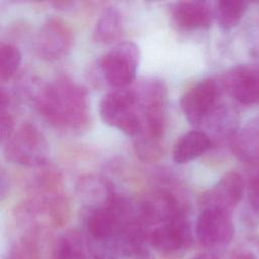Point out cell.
I'll list each match as a JSON object with an SVG mask.
<instances>
[{
    "instance_id": "10",
    "label": "cell",
    "mask_w": 259,
    "mask_h": 259,
    "mask_svg": "<svg viewBox=\"0 0 259 259\" xmlns=\"http://www.w3.org/2000/svg\"><path fill=\"white\" fill-rule=\"evenodd\" d=\"M151 246L164 255H175L186 250L192 243L191 228L185 217L155 227L148 232Z\"/></svg>"
},
{
    "instance_id": "27",
    "label": "cell",
    "mask_w": 259,
    "mask_h": 259,
    "mask_svg": "<svg viewBox=\"0 0 259 259\" xmlns=\"http://www.w3.org/2000/svg\"><path fill=\"white\" fill-rule=\"evenodd\" d=\"M190 259H219V258H217L214 255H211V254L199 253V254H196L195 256L191 257Z\"/></svg>"
},
{
    "instance_id": "7",
    "label": "cell",
    "mask_w": 259,
    "mask_h": 259,
    "mask_svg": "<svg viewBox=\"0 0 259 259\" xmlns=\"http://www.w3.org/2000/svg\"><path fill=\"white\" fill-rule=\"evenodd\" d=\"M73 39V31L64 20L50 17L35 34L34 50L42 60L56 61L70 52Z\"/></svg>"
},
{
    "instance_id": "20",
    "label": "cell",
    "mask_w": 259,
    "mask_h": 259,
    "mask_svg": "<svg viewBox=\"0 0 259 259\" xmlns=\"http://www.w3.org/2000/svg\"><path fill=\"white\" fill-rule=\"evenodd\" d=\"M247 8L248 3L242 0H221L214 5V18L222 29L229 30L238 25Z\"/></svg>"
},
{
    "instance_id": "3",
    "label": "cell",
    "mask_w": 259,
    "mask_h": 259,
    "mask_svg": "<svg viewBox=\"0 0 259 259\" xmlns=\"http://www.w3.org/2000/svg\"><path fill=\"white\" fill-rule=\"evenodd\" d=\"M99 114L104 123L135 138L141 131L138 96L135 88L113 89L99 103Z\"/></svg>"
},
{
    "instance_id": "1",
    "label": "cell",
    "mask_w": 259,
    "mask_h": 259,
    "mask_svg": "<svg viewBox=\"0 0 259 259\" xmlns=\"http://www.w3.org/2000/svg\"><path fill=\"white\" fill-rule=\"evenodd\" d=\"M34 106L53 125L83 130L89 122V101L84 87L68 77H60L38 88Z\"/></svg>"
},
{
    "instance_id": "19",
    "label": "cell",
    "mask_w": 259,
    "mask_h": 259,
    "mask_svg": "<svg viewBox=\"0 0 259 259\" xmlns=\"http://www.w3.org/2000/svg\"><path fill=\"white\" fill-rule=\"evenodd\" d=\"M121 16L115 7L105 8L98 17L93 38L99 44H110L115 40L121 32Z\"/></svg>"
},
{
    "instance_id": "16",
    "label": "cell",
    "mask_w": 259,
    "mask_h": 259,
    "mask_svg": "<svg viewBox=\"0 0 259 259\" xmlns=\"http://www.w3.org/2000/svg\"><path fill=\"white\" fill-rule=\"evenodd\" d=\"M48 231L40 228H28L11 247L6 259H44Z\"/></svg>"
},
{
    "instance_id": "9",
    "label": "cell",
    "mask_w": 259,
    "mask_h": 259,
    "mask_svg": "<svg viewBox=\"0 0 259 259\" xmlns=\"http://www.w3.org/2000/svg\"><path fill=\"white\" fill-rule=\"evenodd\" d=\"M218 87L212 79H203L189 88L181 97L180 106L192 125L201 124L215 108Z\"/></svg>"
},
{
    "instance_id": "13",
    "label": "cell",
    "mask_w": 259,
    "mask_h": 259,
    "mask_svg": "<svg viewBox=\"0 0 259 259\" xmlns=\"http://www.w3.org/2000/svg\"><path fill=\"white\" fill-rule=\"evenodd\" d=\"M245 192V181L240 173L229 171L202 195V203L230 210L243 198Z\"/></svg>"
},
{
    "instance_id": "4",
    "label": "cell",
    "mask_w": 259,
    "mask_h": 259,
    "mask_svg": "<svg viewBox=\"0 0 259 259\" xmlns=\"http://www.w3.org/2000/svg\"><path fill=\"white\" fill-rule=\"evenodd\" d=\"M4 144L5 156L12 163L26 167H42L47 164L49 143L32 123H23Z\"/></svg>"
},
{
    "instance_id": "21",
    "label": "cell",
    "mask_w": 259,
    "mask_h": 259,
    "mask_svg": "<svg viewBox=\"0 0 259 259\" xmlns=\"http://www.w3.org/2000/svg\"><path fill=\"white\" fill-rule=\"evenodd\" d=\"M21 54L17 47L12 44L2 42L0 45V80L7 82L11 80L19 69Z\"/></svg>"
},
{
    "instance_id": "23",
    "label": "cell",
    "mask_w": 259,
    "mask_h": 259,
    "mask_svg": "<svg viewBox=\"0 0 259 259\" xmlns=\"http://www.w3.org/2000/svg\"><path fill=\"white\" fill-rule=\"evenodd\" d=\"M249 200L254 210L259 214V175L256 176L249 185Z\"/></svg>"
},
{
    "instance_id": "11",
    "label": "cell",
    "mask_w": 259,
    "mask_h": 259,
    "mask_svg": "<svg viewBox=\"0 0 259 259\" xmlns=\"http://www.w3.org/2000/svg\"><path fill=\"white\" fill-rule=\"evenodd\" d=\"M227 93L243 104L259 103V67L238 65L223 76Z\"/></svg>"
},
{
    "instance_id": "17",
    "label": "cell",
    "mask_w": 259,
    "mask_h": 259,
    "mask_svg": "<svg viewBox=\"0 0 259 259\" xmlns=\"http://www.w3.org/2000/svg\"><path fill=\"white\" fill-rule=\"evenodd\" d=\"M211 145L209 136L202 131H190L180 137L173 148V160L176 164L188 163L203 153Z\"/></svg>"
},
{
    "instance_id": "8",
    "label": "cell",
    "mask_w": 259,
    "mask_h": 259,
    "mask_svg": "<svg viewBox=\"0 0 259 259\" xmlns=\"http://www.w3.org/2000/svg\"><path fill=\"white\" fill-rule=\"evenodd\" d=\"M140 218L147 227L161 225L184 217V207L179 198L169 190L158 189L146 193L138 201Z\"/></svg>"
},
{
    "instance_id": "5",
    "label": "cell",
    "mask_w": 259,
    "mask_h": 259,
    "mask_svg": "<svg viewBox=\"0 0 259 259\" xmlns=\"http://www.w3.org/2000/svg\"><path fill=\"white\" fill-rule=\"evenodd\" d=\"M140 63L139 47L131 40L121 41L99 61L103 79L113 89L130 87L136 79Z\"/></svg>"
},
{
    "instance_id": "14",
    "label": "cell",
    "mask_w": 259,
    "mask_h": 259,
    "mask_svg": "<svg viewBox=\"0 0 259 259\" xmlns=\"http://www.w3.org/2000/svg\"><path fill=\"white\" fill-rule=\"evenodd\" d=\"M76 193L89 208H95L108 203L116 194L113 186L107 179L94 174H87L79 178L76 184Z\"/></svg>"
},
{
    "instance_id": "12",
    "label": "cell",
    "mask_w": 259,
    "mask_h": 259,
    "mask_svg": "<svg viewBox=\"0 0 259 259\" xmlns=\"http://www.w3.org/2000/svg\"><path fill=\"white\" fill-rule=\"evenodd\" d=\"M213 17V9L205 1H179L171 7L172 22L183 31L206 29L210 26Z\"/></svg>"
},
{
    "instance_id": "25",
    "label": "cell",
    "mask_w": 259,
    "mask_h": 259,
    "mask_svg": "<svg viewBox=\"0 0 259 259\" xmlns=\"http://www.w3.org/2000/svg\"><path fill=\"white\" fill-rule=\"evenodd\" d=\"M232 259H256V258L252 253L242 251V252H238V253L234 254Z\"/></svg>"
},
{
    "instance_id": "24",
    "label": "cell",
    "mask_w": 259,
    "mask_h": 259,
    "mask_svg": "<svg viewBox=\"0 0 259 259\" xmlns=\"http://www.w3.org/2000/svg\"><path fill=\"white\" fill-rule=\"evenodd\" d=\"M1 181H0V197L1 199H4L5 195H7L8 190H9V183H8V178L7 175L4 173V171L1 172Z\"/></svg>"
},
{
    "instance_id": "6",
    "label": "cell",
    "mask_w": 259,
    "mask_h": 259,
    "mask_svg": "<svg viewBox=\"0 0 259 259\" xmlns=\"http://www.w3.org/2000/svg\"><path fill=\"white\" fill-rule=\"evenodd\" d=\"M195 235L198 242L208 248L228 245L235 235L230 211L214 206L204 207L197 218Z\"/></svg>"
},
{
    "instance_id": "2",
    "label": "cell",
    "mask_w": 259,
    "mask_h": 259,
    "mask_svg": "<svg viewBox=\"0 0 259 259\" xmlns=\"http://www.w3.org/2000/svg\"><path fill=\"white\" fill-rule=\"evenodd\" d=\"M71 215L69 199L59 191L35 193L16 207V218L29 228L57 229L64 227Z\"/></svg>"
},
{
    "instance_id": "15",
    "label": "cell",
    "mask_w": 259,
    "mask_h": 259,
    "mask_svg": "<svg viewBox=\"0 0 259 259\" xmlns=\"http://www.w3.org/2000/svg\"><path fill=\"white\" fill-rule=\"evenodd\" d=\"M232 151L242 162L259 161V116L249 119L232 138Z\"/></svg>"
},
{
    "instance_id": "22",
    "label": "cell",
    "mask_w": 259,
    "mask_h": 259,
    "mask_svg": "<svg viewBox=\"0 0 259 259\" xmlns=\"http://www.w3.org/2000/svg\"><path fill=\"white\" fill-rule=\"evenodd\" d=\"M0 99V135L1 143H5L14 133V118L11 112V99L9 94L2 89Z\"/></svg>"
},
{
    "instance_id": "26",
    "label": "cell",
    "mask_w": 259,
    "mask_h": 259,
    "mask_svg": "<svg viewBox=\"0 0 259 259\" xmlns=\"http://www.w3.org/2000/svg\"><path fill=\"white\" fill-rule=\"evenodd\" d=\"M127 259H152V257L150 256V254L148 253V251H144V252H141V253H138V254H135L133 256H130V257H125Z\"/></svg>"
},
{
    "instance_id": "18",
    "label": "cell",
    "mask_w": 259,
    "mask_h": 259,
    "mask_svg": "<svg viewBox=\"0 0 259 259\" xmlns=\"http://www.w3.org/2000/svg\"><path fill=\"white\" fill-rule=\"evenodd\" d=\"M52 259H87L86 242L78 230H70L59 236L52 245Z\"/></svg>"
}]
</instances>
